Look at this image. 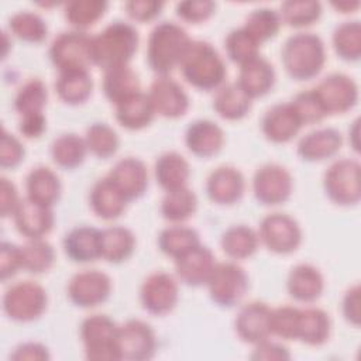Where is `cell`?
<instances>
[{
	"instance_id": "cell-1",
	"label": "cell",
	"mask_w": 361,
	"mask_h": 361,
	"mask_svg": "<svg viewBox=\"0 0 361 361\" xmlns=\"http://www.w3.org/2000/svg\"><path fill=\"white\" fill-rule=\"evenodd\" d=\"M140 35L130 23L116 20L92 37V62L103 71L128 65L137 52Z\"/></svg>"
},
{
	"instance_id": "cell-2",
	"label": "cell",
	"mask_w": 361,
	"mask_h": 361,
	"mask_svg": "<svg viewBox=\"0 0 361 361\" xmlns=\"http://www.w3.org/2000/svg\"><path fill=\"white\" fill-rule=\"evenodd\" d=\"M183 78L200 90L219 89L227 75L226 63L207 41L192 39L179 63Z\"/></svg>"
},
{
	"instance_id": "cell-3",
	"label": "cell",
	"mask_w": 361,
	"mask_h": 361,
	"mask_svg": "<svg viewBox=\"0 0 361 361\" xmlns=\"http://www.w3.org/2000/svg\"><path fill=\"white\" fill-rule=\"evenodd\" d=\"M190 41L182 25L173 21L158 23L148 37L147 61L149 68L159 76H168L180 63Z\"/></svg>"
},
{
	"instance_id": "cell-4",
	"label": "cell",
	"mask_w": 361,
	"mask_h": 361,
	"mask_svg": "<svg viewBox=\"0 0 361 361\" xmlns=\"http://www.w3.org/2000/svg\"><path fill=\"white\" fill-rule=\"evenodd\" d=\"M281 59L292 79L309 80L317 76L324 66V42L313 32H296L285 41Z\"/></svg>"
},
{
	"instance_id": "cell-5",
	"label": "cell",
	"mask_w": 361,
	"mask_h": 361,
	"mask_svg": "<svg viewBox=\"0 0 361 361\" xmlns=\"http://www.w3.org/2000/svg\"><path fill=\"white\" fill-rule=\"evenodd\" d=\"M118 326L106 314H90L80 324V338L87 360H121L117 345Z\"/></svg>"
},
{
	"instance_id": "cell-6",
	"label": "cell",
	"mask_w": 361,
	"mask_h": 361,
	"mask_svg": "<svg viewBox=\"0 0 361 361\" xmlns=\"http://www.w3.org/2000/svg\"><path fill=\"white\" fill-rule=\"evenodd\" d=\"M327 197L340 206L357 204L361 199V166L358 161L341 158L334 161L323 176Z\"/></svg>"
},
{
	"instance_id": "cell-7",
	"label": "cell",
	"mask_w": 361,
	"mask_h": 361,
	"mask_svg": "<svg viewBox=\"0 0 361 361\" xmlns=\"http://www.w3.org/2000/svg\"><path fill=\"white\" fill-rule=\"evenodd\" d=\"M47 290L34 281L13 283L3 295V310L16 322H32L47 309Z\"/></svg>"
},
{
	"instance_id": "cell-8",
	"label": "cell",
	"mask_w": 361,
	"mask_h": 361,
	"mask_svg": "<svg viewBox=\"0 0 361 361\" xmlns=\"http://www.w3.org/2000/svg\"><path fill=\"white\" fill-rule=\"evenodd\" d=\"M49 58L61 71L87 69L92 62V35L86 31H63L49 45Z\"/></svg>"
},
{
	"instance_id": "cell-9",
	"label": "cell",
	"mask_w": 361,
	"mask_h": 361,
	"mask_svg": "<svg viewBox=\"0 0 361 361\" xmlns=\"http://www.w3.org/2000/svg\"><path fill=\"white\" fill-rule=\"evenodd\" d=\"M210 299L221 307L235 306L248 290V276L235 262H217L209 282Z\"/></svg>"
},
{
	"instance_id": "cell-10",
	"label": "cell",
	"mask_w": 361,
	"mask_h": 361,
	"mask_svg": "<svg viewBox=\"0 0 361 361\" xmlns=\"http://www.w3.org/2000/svg\"><path fill=\"white\" fill-rule=\"evenodd\" d=\"M258 238L272 252L290 254L302 241V230L292 216L276 212L261 220Z\"/></svg>"
},
{
	"instance_id": "cell-11",
	"label": "cell",
	"mask_w": 361,
	"mask_h": 361,
	"mask_svg": "<svg viewBox=\"0 0 361 361\" xmlns=\"http://www.w3.org/2000/svg\"><path fill=\"white\" fill-rule=\"evenodd\" d=\"M293 179L289 171L278 164L259 166L252 178V192L255 199L268 206L279 204L290 197Z\"/></svg>"
},
{
	"instance_id": "cell-12",
	"label": "cell",
	"mask_w": 361,
	"mask_h": 361,
	"mask_svg": "<svg viewBox=\"0 0 361 361\" xmlns=\"http://www.w3.org/2000/svg\"><path fill=\"white\" fill-rule=\"evenodd\" d=\"M324 111L340 114L351 110L358 100V86L353 78L344 73H330L324 76L314 87Z\"/></svg>"
},
{
	"instance_id": "cell-13",
	"label": "cell",
	"mask_w": 361,
	"mask_h": 361,
	"mask_svg": "<svg viewBox=\"0 0 361 361\" xmlns=\"http://www.w3.org/2000/svg\"><path fill=\"white\" fill-rule=\"evenodd\" d=\"M178 299V282L164 271L149 274L140 288L141 305L151 314L162 316L169 313L176 306Z\"/></svg>"
},
{
	"instance_id": "cell-14",
	"label": "cell",
	"mask_w": 361,
	"mask_h": 361,
	"mask_svg": "<svg viewBox=\"0 0 361 361\" xmlns=\"http://www.w3.org/2000/svg\"><path fill=\"white\" fill-rule=\"evenodd\" d=\"M117 345L121 360L145 361L152 358L155 354V333L148 323L138 319H131L118 326Z\"/></svg>"
},
{
	"instance_id": "cell-15",
	"label": "cell",
	"mask_w": 361,
	"mask_h": 361,
	"mask_svg": "<svg viewBox=\"0 0 361 361\" xmlns=\"http://www.w3.org/2000/svg\"><path fill=\"white\" fill-rule=\"evenodd\" d=\"M111 292V279L97 269H85L75 274L68 283V296L79 307H94L107 300Z\"/></svg>"
},
{
	"instance_id": "cell-16",
	"label": "cell",
	"mask_w": 361,
	"mask_h": 361,
	"mask_svg": "<svg viewBox=\"0 0 361 361\" xmlns=\"http://www.w3.org/2000/svg\"><path fill=\"white\" fill-rule=\"evenodd\" d=\"M272 309L259 300L245 303L237 313L234 329L237 336L250 344H258L272 336L271 331Z\"/></svg>"
},
{
	"instance_id": "cell-17",
	"label": "cell",
	"mask_w": 361,
	"mask_h": 361,
	"mask_svg": "<svg viewBox=\"0 0 361 361\" xmlns=\"http://www.w3.org/2000/svg\"><path fill=\"white\" fill-rule=\"evenodd\" d=\"M155 114L166 118L183 116L189 107V97L185 89L169 76H158L147 92Z\"/></svg>"
},
{
	"instance_id": "cell-18",
	"label": "cell",
	"mask_w": 361,
	"mask_h": 361,
	"mask_svg": "<svg viewBox=\"0 0 361 361\" xmlns=\"http://www.w3.org/2000/svg\"><path fill=\"white\" fill-rule=\"evenodd\" d=\"M216 264L212 250L197 244L175 258V271L179 281L185 285L202 286L209 282Z\"/></svg>"
},
{
	"instance_id": "cell-19",
	"label": "cell",
	"mask_w": 361,
	"mask_h": 361,
	"mask_svg": "<svg viewBox=\"0 0 361 361\" xmlns=\"http://www.w3.org/2000/svg\"><path fill=\"white\" fill-rule=\"evenodd\" d=\"M14 224L18 233L25 235L28 240L42 238L47 235L54 226V213L49 206L37 203L27 196L20 199L14 213Z\"/></svg>"
},
{
	"instance_id": "cell-20",
	"label": "cell",
	"mask_w": 361,
	"mask_h": 361,
	"mask_svg": "<svg viewBox=\"0 0 361 361\" xmlns=\"http://www.w3.org/2000/svg\"><path fill=\"white\" fill-rule=\"evenodd\" d=\"M245 180L243 173L230 165H221L213 169L206 179V193L217 204H233L244 193Z\"/></svg>"
},
{
	"instance_id": "cell-21",
	"label": "cell",
	"mask_w": 361,
	"mask_h": 361,
	"mask_svg": "<svg viewBox=\"0 0 361 361\" xmlns=\"http://www.w3.org/2000/svg\"><path fill=\"white\" fill-rule=\"evenodd\" d=\"M302 126L303 124L290 102L274 104L265 111L261 120L262 134L267 140L278 144L290 141L299 133Z\"/></svg>"
},
{
	"instance_id": "cell-22",
	"label": "cell",
	"mask_w": 361,
	"mask_h": 361,
	"mask_svg": "<svg viewBox=\"0 0 361 361\" xmlns=\"http://www.w3.org/2000/svg\"><path fill=\"white\" fill-rule=\"evenodd\" d=\"M110 179L117 185L127 200L142 196L148 188V171L145 164L135 157L118 159L109 172Z\"/></svg>"
},
{
	"instance_id": "cell-23",
	"label": "cell",
	"mask_w": 361,
	"mask_h": 361,
	"mask_svg": "<svg viewBox=\"0 0 361 361\" xmlns=\"http://www.w3.org/2000/svg\"><path fill=\"white\" fill-rule=\"evenodd\" d=\"M63 251L73 262H92L102 258V230L92 226H78L63 237Z\"/></svg>"
},
{
	"instance_id": "cell-24",
	"label": "cell",
	"mask_w": 361,
	"mask_h": 361,
	"mask_svg": "<svg viewBox=\"0 0 361 361\" xmlns=\"http://www.w3.org/2000/svg\"><path fill=\"white\" fill-rule=\"evenodd\" d=\"M185 144L196 157L209 158L221 149L224 144V133L221 127L212 120H195L185 131Z\"/></svg>"
},
{
	"instance_id": "cell-25",
	"label": "cell",
	"mask_w": 361,
	"mask_h": 361,
	"mask_svg": "<svg viewBox=\"0 0 361 361\" xmlns=\"http://www.w3.org/2000/svg\"><path fill=\"white\" fill-rule=\"evenodd\" d=\"M343 145V135L333 127L313 130L298 142V155L309 162L323 161L334 157Z\"/></svg>"
},
{
	"instance_id": "cell-26",
	"label": "cell",
	"mask_w": 361,
	"mask_h": 361,
	"mask_svg": "<svg viewBox=\"0 0 361 361\" xmlns=\"http://www.w3.org/2000/svg\"><path fill=\"white\" fill-rule=\"evenodd\" d=\"M127 199L110 179L103 176L97 179L89 193V203L96 216L104 220H114L123 214L127 206Z\"/></svg>"
},
{
	"instance_id": "cell-27",
	"label": "cell",
	"mask_w": 361,
	"mask_h": 361,
	"mask_svg": "<svg viewBox=\"0 0 361 361\" xmlns=\"http://www.w3.org/2000/svg\"><path fill=\"white\" fill-rule=\"evenodd\" d=\"M275 69L269 61L257 55L255 58L240 65L237 83L251 97L267 94L275 85Z\"/></svg>"
},
{
	"instance_id": "cell-28",
	"label": "cell",
	"mask_w": 361,
	"mask_h": 361,
	"mask_svg": "<svg viewBox=\"0 0 361 361\" xmlns=\"http://www.w3.org/2000/svg\"><path fill=\"white\" fill-rule=\"evenodd\" d=\"M323 288V275L316 267L310 264H298L288 274V293L298 302H314L316 299L320 298Z\"/></svg>"
},
{
	"instance_id": "cell-29",
	"label": "cell",
	"mask_w": 361,
	"mask_h": 361,
	"mask_svg": "<svg viewBox=\"0 0 361 361\" xmlns=\"http://www.w3.org/2000/svg\"><path fill=\"white\" fill-rule=\"evenodd\" d=\"M62 185L59 176L48 166L38 165L32 168L25 176L27 197L52 207L61 196Z\"/></svg>"
},
{
	"instance_id": "cell-30",
	"label": "cell",
	"mask_w": 361,
	"mask_h": 361,
	"mask_svg": "<svg viewBox=\"0 0 361 361\" xmlns=\"http://www.w3.org/2000/svg\"><path fill=\"white\" fill-rule=\"evenodd\" d=\"M116 106V120L128 130H141L151 124L155 111L147 93L137 92Z\"/></svg>"
},
{
	"instance_id": "cell-31",
	"label": "cell",
	"mask_w": 361,
	"mask_h": 361,
	"mask_svg": "<svg viewBox=\"0 0 361 361\" xmlns=\"http://www.w3.org/2000/svg\"><path fill=\"white\" fill-rule=\"evenodd\" d=\"M155 179L166 192L185 188L190 176V168L188 161L175 151L161 154L154 165Z\"/></svg>"
},
{
	"instance_id": "cell-32",
	"label": "cell",
	"mask_w": 361,
	"mask_h": 361,
	"mask_svg": "<svg viewBox=\"0 0 361 361\" xmlns=\"http://www.w3.org/2000/svg\"><path fill=\"white\" fill-rule=\"evenodd\" d=\"M55 90L63 103L80 104L90 97L93 80L87 69L61 71L55 82Z\"/></svg>"
},
{
	"instance_id": "cell-33",
	"label": "cell",
	"mask_w": 361,
	"mask_h": 361,
	"mask_svg": "<svg viewBox=\"0 0 361 361\" xmlns=\"http://www.w3.org/2000/svg\"><path fill=\"white\" fill-rule=\"evenodd\" d=\"M251 97L238 86L237 82L224 83L216 89L213 109L226 120H240L251 109Z\"/></svg>"
},
{
	"instance_id": "cell-34",
	"label": "cell",
	"mask_w": 361,
	"mask_h": 361,
	"mask_svg": "<svg viewBox=\"0 0 361 361\" xmlns=\"http://www.w3.org/2000/svg\"><path fill=\"white\" fill-rule=\"evenodd\" d=\"M140 79L130 65H120L104 71L103 92L114 104L140 92Z\"/></svg>"
},
{
	"instance_id": "cell-35",
	"label": "cell",
	"mask_w": 361,
	"mask_h": 361,
	"mask_svg": "<svg viewBox=\"0 0 361 361\" xmlns=\"http://www.w3.org/2000/svg\"><path fill=\"white\" fill-rule=\"evenodd\" d=\"M331 322L329 314L319 307L300 309L298 337L305 344L322 345L330 337Z\"/></svg>"
},
{
	"instance_id": "cell-36",
	"label": "cell",
	"mask_w": 361,
	"mask_h": 361,
	"mask_svg": "<svg viewBox=\"0 0 361 361\" xmlns=\"http://www.w3.org/2000/svg\"><path fill=\"white\" fill-rule=\"evenodd\" d=\"M135 248L133 231L123 226H110L102 230V258L120 264L131 257Z\"/></svg>"
},
{
	"instance_id": "cell-37",
	"label": "cell",
	"mask_w": 361,
	"mask_h": 361,
	"mask_svg": "<svg viewBox=\"0 0 361 361\" xmlns=\"http://www.w3.org/2000/svg\"><path fill=\"white\" fill-rule=\"evenodd\" d=\"M258 234L245 224L230 226L220 240V245L226 255L234 259L251 257L258 248Z\"/></svg>"
},
{
	"instance_id": "cell-38",
	"label": "cell",
	"mask_w": 361,
	"mask_h": 361,
	"mask_svg": "<svg viewBox=\"0 0 361 361\" xmlns=\"http://www.w3.org/2000/svg\"><path fill=\"white\" fill-rule=\"evenodd\" d=\"M87 147L85 138L75 133H65L56 137L51 144V157L54 162L65 169L79 166L86 157Z\"/></svg>"
},
{
	"instance_id": "cell-39",
	"label": "cell",
	"mask_w": 361,
	"mask_h": 361,
	"mask_svg": "<svg viewBox=\"0 0 361 361\" xmlns=\"http://www.w3.org/2000/svg\"><path fill=\"white\" fill-rule=\"evenodd\" d=\"M197 209V197L188 186L169 190L161 202V214L171 223H180L193 216Z\"/></svg>"
},
{
	"instance_id": "cell-40",
	"label": "cell",
	"mask_w": 361,
	"mask_h": 361,
	"mask_svg": "<svg viewBox=\"0 0 361 361\" xmlns=\"http://www.w3.org/2000/svg\"><path fill=\"white\" fill-rule=\"evenodd\" d=\"M106 0H72L63 4V16L75 30L85 31L106 13Z\"/></svg>"
},
{
	"instance_id": "cell-41",
	"label": "cell",
	"mask_w": 361,
	"mask_h": 361,
	"mask_svg": "<svg viewBox=\"0 0 361 361\" xmlns=\"http://www.w3.org/2000/svg\"><path fill=\"white\" fill-rule=\"evenodd\" d=\"M200 244L199 233L188 226H169L161 230L158 235L159 250L172 258L179 257L189 248Z\"/></svg>"
},
{
	"instance_id": "cell-42",
	"label": "cell",
	"mask_w": 361,
	"mask_h": 361,
	"mask_svg": "<svg viewBox=\"0 0 361 361\" xmlns=\"http://www.w3.org/2000/svg\"><path fill=\"white\" fill-rule=\"evenodd\" d=\"M333 47L344 61H358L361 56V23L358 20L344 21L333 31Z\"/></svg>"
},
{
	"instance_id": "cell-43",
	"label": "cell",
	"mask_w": 361,
	"mask_h": 361,
	"mask_svg": "<svg viewBox=\"0 0 361 361\" xmlns=\"http://www.w3.org/2000/svg\"><path fill=\"white\" fill-rule=\"evenodd\" d=\"M281 23L282 21L276 10L269 7H258L248 13L243 28L261 45V42L276 35Z\"/></svg>"
},
{
	"instance_id": "cell-44",
	"label": "cell",
	"mask_w": 361,
	"mask_h": 361,
	"mask_svg": "<svg viewBox=\"0 0 361 361\" xmlns=\"http://www.w3.org/2000/svg\"><path fill=\"white\" fill-rule=\"evenodd\" d=\"M10 31L25 42H42L47 38L48 27L44 18L30 10H20L8 20Z\"/></svg>"
},
{
	"instance_id": "cell-45",
	"label": "cell",
	"mask_w": 361,
	"mask_h": 361,
	"mask_svg": "<svg viewBox=\"0 0 361 361\" xmlns=\"http://www.w3.org/2000/svg\"><path fill=\"white\" fill-rule=\"evenodd\" d=\"M85 142L87 151L97 158H109L116 154L120 145L118 135L106 123H93L86 128Z\"/></svg>"
},
{
	"instance_id": "cell-46",
	"label": "cell",
	"mask_w": 361,
	"mask_h": 361,
	"mask_svg": "<svg viewBox=\"0 0 361 361\" xmlns=\"http://www.w3.org/2000/svg\"><path fill=\"white\" fill-rule=\"evenodd\" d=\"M281 21L289 27H306L320 18L322 4L314 0H286L281 4Z\"/></svg>"
},
{
	"instance_id": "cell-47",
	"label": "cell",
	"mask_w": 361,
	"mask_h": 361,
	"mask_svg": "<svg viewBox=\"0 0 361 361\" xmlns=\"http://www.w3.org/2000/svg\"><path fill=\"white\" fill-rule=\"evenodd\" d=\"M47 102L48 90L45 83L38 78H32L23 83V86L17 90L14 97V109L20 116L42 113Z\"/></svg>"
},
{
	"instance_id": "cell-48",
	"label": "cell",
	"mask_w": 361,
	"mask_h": 361,
	"mask_svg": "<svg viewBox=\"0 0 361 361\" xmlns=\"http://www.w3.org/2000/svg\"><path fill=\"white\" fill-rule=\"evenodd\" d=\"M21 255L23 269L31 274L47 272L55 261L54 247L42 238L28 240L24 245H21Z\"/></svg>"
},
{
	"instance_id": "cell-49",
	"label": "cell",
	"mask_w": 361,
	"mask_h": 361,
	"mask_svg": "<svg viewBox=\"0 0 361 361\" xmlns=\"http://www.w3.org/2000/svg\"><path fill=\"white\" fill-rule=\"evenodd\" d=\"M224 48L227 56L238 65H243L259 55V44L243 27L234 28L227 34L224 39Z\"/></svg>"
},
{
	"instance_id": "cell-50",
	"label": "cell",
	"mask_w": 361,
	"mask_h": 361,
	"mask_svg": "<svg viewBox=\"0 0 361 361\" xmlns=\"http://www.w3.org/2000/svg\"><path fill=\"white\" fill-rule=\"evenodd\" d=\"M300 309L295 306H279L271 313V331L283 340H296Z\"/></svg>"
},
{
	"instance_id": "cell-51",
	"label": "cell",
	"mask_w": 361,
	"mask_h": 361,
	"mask_svg": "<svg viewBox=\"0 0 361 361\" xmlns=\"http://www.w3.org/2000/svg\"><path fill=\"white\" fill-rule=\"evenodd\" d=\"M290 104L295 109L302 124L319 123L327 116L313 87L296 93L295 97L290 100Z\"/></svg>"
},
{
	"instance_id": "cell-52",
	"label": "cell",
	"mask_w": 361,
	"mask_h": 361,
	"mask_svg": "<svg viewBox=\"0 0 361 361\" xmlns=\"http://www.w3.org/2000/svg\"><path fill=\"white\" fill-rule=\"evenodd\" d=\"M176 14L189 23H202L207 20L216 10L212 0H183L176 4Z\"/></svg>"
},
{
	"instance_id": "cell-53",
	"label": "cell",
	"mask_w": 361,
	"mask_h": 361,
	"mask_svg": "<svg viewBox=\"0 0 361 361\" xmlns=\"http://www.w3.org/2000/svg\"><path fill=\"white\" fill-rule=\"evenodd\" d=\"M24 154L25 149L20 140L3 128L0 144V166L4 169L16 168L24 159Z\"/></svg>"
},
{
	"instance_id": "cell-54",
	"label": "cell",
	"mask_w": 361,
	"mask_h": 361,
	"mask_svg": "<svg viewBox=\"0 0 361 361\" xmlns=\"http://www.w3.org/2000/svg\"><path fill=\"white\" fill-rule=\"evenodd\" d=\"M23 268L21 247L10 241H3L0 245V276L6 281Z\"/></svg>"
},
{
	"instance_id": "cell-55",
	"label": "cell",
	"mask_w": 361,
	"mask_h": 361,
	"mask_svg": "<svg viewBox=\"0 0 361 361\" xmlns=\"http://www.w3.org/2000/svg\"><path fill=\"white\" fill-rule=\"evenodd\" d=\"M124 8L133 20L145 23L154 20L161 13L164 3L158 0H128L126 1Z\"/></svg>"
},
{
	"instance_id": "cell-56",
	"label": "cell",
	"mask_w": 361,
	"mask_h": 361,
	"mask_svg": "<svg viewBox=\"0 0 361 361\" xmlns=\"http://www.w3.org/2000/svg\"><path fill=\"white\" fill-rule=\"evenodd\" d=\"M341 312L344 319L358 326L360 324V285L355 283L353 286H350L344 296H343V302H341Z\"/></svg>"
},
{
	"instance_id": "cell-57",
	"label": "cell",
	"mask_w": 361,
	"mask_h": 361,
	"mask_svg": "<svg viewBox=\"0 0 361 361\" xmlns=\"http://www.w3.org/2000/svg\"><path fill=\"white\" fill-rule=\"evenodd\" d=\"M20 202L16 185L6 176L0 178V212L3 217L13 216Z\"/></svg>"
},
{
	"instance_id": "cell-58",
	"label": "cell",
	"mask_w": 361,
	"mask_h": 361,
	"mask_svg": "<svg viewBox=\"0 0 361 361\" xmlns=\"http://www.w3.org/2000/svg\"><path fill=\"white\" fill-rule=\"evenodd\" d=\"M18 130L25 138H38L47 128V118L44 113H30L20 116Z\"/></svg>"
},
{
	"instance_id": "cell-59",
	"label": "cell",
	"mask_w": 361,
	"mask_h": 361,
	"mask_svg": "<svg viewBox=\"0 0 361 361\" xmlns=\"http://www.w3.org/2000/svg\"><path fill=\"white\" fill-rule=\"evenodd\" d=\"M290 354L286 347L272 343L268 340H264L258 344H255V348L251 354V360H289Z\"/></svg>"
},
{
	"instance_id": "cell-60",
	"label": "cell",
	"mask_w": 361,
	"mask_h": 361,
	"mask_svg": "<svg viewBox=\"0 0 361 361\" xmlns=\"http://www.w3.org/2000/svg\"><path fill=\"white\" fill-rule=\"evenodd\" d=\"M11 360H49L48 348L37 341L21 343L10 354Z\"/></svg>"
},
{
	"instance_id": "cell-61",
	"label": "cell",
	"mask_w": 361,
	"mask_h": 361,
	"mask_svg": "<svg viewBox=\"0 0 361 361\" xmlns=\"http://www.w3.org/2000/svg\"><path fill=\"white\" fill-rule=\"evenodd\" d=\"M331 6L340 10L341 13H351L355 8H358L360 1H338V3H331Z\"/></svg>"
}]
</instances>
